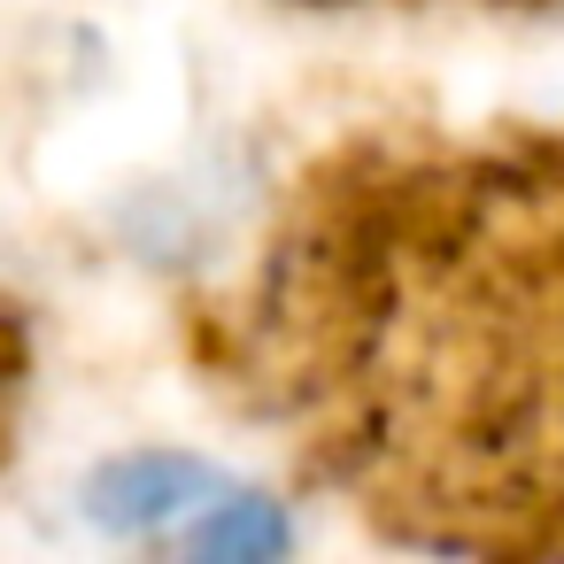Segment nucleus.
<instances>
[{"instance_id": "nucleus-1", "label": "nucleus", "mask_w": 564, "mask_h": 564, "mask_svg": "<svg viewBox=\"0 0 564 564\" xmlns=\"http://www.w3.org/2000/svg\"><path fill=\"white\" fill-rule=\"evenodd\" d=\"M209 495H217V471L202 456L148 448V456H117V464H101L86 479V518L109 525V533H155V525L186 518Z\"/></svg>"}, {"instance_id": "nucleus-2", "label": "nucleus", "mask_w": 564, "mask_h": 564, "mask_svg": "<svg viewBox=\"0 0 564 564\" xmlns=\"http://www.w3.org/2000/svg\"><path fill=\"white\" fill-rule=\"evenodd\" d=\"M194 556L209 564H263V556H286L294 549V525L271 495H240V502H217L194 533H186Z\"/></svg>"}]
</instances>
